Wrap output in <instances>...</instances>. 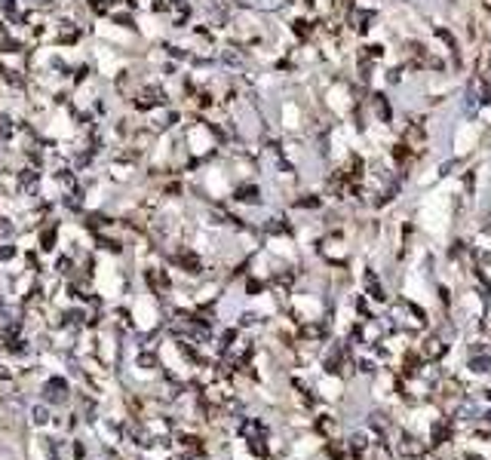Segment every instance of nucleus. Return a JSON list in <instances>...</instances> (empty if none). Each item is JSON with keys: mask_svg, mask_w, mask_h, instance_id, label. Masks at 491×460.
<instances>
[{"mask_svg": "<svg viewBox=\"0 0 491 460\" xmlns=\"http://www.w3.org/2000/svg\"><path fill=\"white\" fill-rule=\"evenodd\" d=\"M34 421L37 424H46V408H34Z\"/></svg>", "mask_w": 491, "mask_h": 460, "instance_id": "2", "label": "nucleus"}, {"mask_svg": "<svg viewBox=\"0 0 491 460\" xmlns=\"http://www.w3.org/2000/svg\"><path fill=\"white\" fill-rule=\"evenodd\" d=\"M0 258H4V261L13 258V249H9V245H6V249H0Z\"/></svg>", "mask_w": 491, "mask_h": 460, "instance_id": "3", "label": "nucleus"}, {"mask_svg": "<svg viewBox=\"0 0 491 460\" xmlns=\"http://www.w3.org/2000/svg\"><path fill=\"white\" fill-rule=\"evenodd\" d=\"M417 353H421L424 362H439V359H445V353H448V341L442 334H427L421 347H417Z\"/></svg>", "mask_w": 491, "mask_h": 460, "instance_id": "1", "label": "nucleus"}]
</instances>
